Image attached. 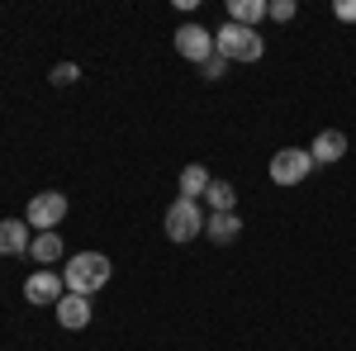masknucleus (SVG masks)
<instances>
[{
	"instance_id": "nucleus-8",
	"label": "nucleus",
	"mask_w": 356,
	"mask_h": 351,
	"mask_svg": "<svg viewBox=\"0 0 356 351\" xmlns=\"http://www.w3.org/2000/svg\"><path fill=\"white\" fill-rule=\"evenodd\" d=\"M33 247V228L24 218H0V256H29Z\"/></svg>"
},
{
	"instance_id": "nucleus-1",
	"label": "nucleus",
	"mask_w": 356,
	"mask_h": 351,
	"mask_svg": "<svg viewBox=\"0 0 356 351\" xmlns=\"http://www.w3.org/2000/svg\"><path fill=\"white\" fill-rule=\"evenodd\" d=\"M110 275H114V266H110L105 252H76V256L62 266L67 290H72V295H86V299H95V290H105Z\"/></svg>"
},
{
	"instance_id": "nucleus-9",
	"label": "nucleus",
	"mask_w": 356,
	"mask_h": 351,
	"mask_svg": "<svg viewBox=\"0 0 356 351\" xmlns=\"http://www.w3.org/2000/svg\"><path fill=\"white\" fill-rule=\"evenodd\" d=\"M309 157H314V166H332L347 157V133L342 129H323V133L309 142Z\"/></svg>"
},
{
	"instance_id": "nucleus-7",
	"label": "nucleus",
	"mask_w": 356,
	"mask_h": 351,
	"mask_svg": "<svg viewBox=\"0 0 356 351\" xmlns=\"http://www.w3.org/2000/svg\"><path fill=\"white\" fill-rule=\"evenodd\" d=\"M67 295V280H62V270H33L24 280V299L29 304H53L57 309V299Z\"/></svg>"
},
{
	"instance_id": "nucleus-18",
	"label": "nucleus",
	"mask_w": 356,
	"mask_h": 351,
	"mask_svg": "<svg viewBox=\"0 0 356 351\" xmlns=\"http://www.w3.org/2000/svg\"><path fill=\"white\" fill-rule=\"evenodd\" d=\"M223 72H228V57H219V53L200 67V76H204V81H223Z\"/></svg>"
},
{
	"instance_id": "nucleus-16",
	"label": "nucleus",
	"mask_w": 356,
	"mask_h": 351,
	"mask_svg": "<svg viewBox=\"0 0 356 351\" xmlns=\"http://www.w3.org/2000/svg\"><path fill=\"white\" fill-rule=\"evenodd\" d=\"M295 15H300L295 0H266V19H275V24H290Z\"/></svg>"
},
{
	"instance_id": "nucleus-19",
	"label": "nucleus",
	"mask_w": 356,
	"mask_h": 351,
	"mask_svg": "<svg viewBox=\"0 0 356 351\" xmlns=\"http://www.w3.org/2000/svg\"><path fill=\"white\" fill-rule=\"evenodd\" d=\"M332 15H337L342 24H356V0H337V5H332Z\"/></svg>"
},
{
	"instance_id": "nucleus-2",
	"label": "nucleus",
	"mask_w": 356,
	"mask_h": 351,
	"mask_svg": "<svg viewBox=\"0 0 356 351\" xmlns=\"http://www.w3.org/2000/svg\"><path fill=\"white\" fill-rule=\"evenodd\" d=\"M214 53L228 57V62H261L266 53V38L257 28H243V24H223L214 33Z\"/></svg>"
},
{
	"instance_id": "nucleus-5",
	"label": "nucleus",
	"mask_w": 356,
	"mask_h": 351,
	"mask_svg": "<svg viewBox=\"0 0 356 351\" xmlns=\"http://www.w3.org/2000/svg\"><path fill=\"white\" fill-rule=\"evenodd\" d=\"M266 171H271L275 186H300V181H309V171H314V157H309V147H280Z\"/></svg>"
},
{
	"instance_id": "nucleus-17",
	"label": "nucleus",
	"mask_w": 356,
	"mask_h": 351,
	"mask_svg": "<svg viewBox=\"0 0 356 351\" xmlns=\"http://www.w3.org/2000/svg\"><path fill=\"white\" fill-rule=\"evenodd\" d=\"M76 76H81V67H76V62H57L53 72H48V81H53V85H72Z\"/></svg>"
},
{
	"instance_id": "nucleus-6",
	"label": "nucleus",
	"mask_w": 356,
	"mask_h": 351,
	"mask_svg": "<svg viewBox=\"0 0 356 351\" xmlns=\"http://www.w3.org/2000/svg\"><path fill=\"white\" fill-rule=\"evenodd\" d=\"M176 53L186 57V62H195V67H204L214 57V33L204 24H195V19H186V24L176 28Z\"/></svg>"
},
{
	"instance_id": "nucleus-4",
	"label": "nucleus",
	"mask_w": 356,
	"mask_h": 351,
	"mask_svg": "<svg viewBox=\"0 0 356 351\" xmlns=\"http://www.w3.org/2000/svg\"><path fill=\"white\" fill-rule=\"evenodd\" d=\"M67 218V195L62 190H43V195H33L24 209V223L33 233H57V223Z\"/></svg>"
},
{
	"instance_id": "nucleus-14",
	"label": "nucleus",
	"mask_w": 356,
	"mask_h": 351,
	"mask_svg": "<svg viewBox=\"0 0 356 351\" xmlns=\"http://www.w3.org/2000/svg\"><path fill=\"white\" fill-rule=\"evenodd\" d=\"M261 19H266V0H228V24L257 28Z\"/></svg>"
},
{
	"instance_id": "nucleus-3",
	"label": "nucleus",
	"mask_w": 356,
	"mask_h": 351,
	"mask_svg": "<svg viewBox=\"0 0 356 351\" xmlns=\"http://www.w3.org/2000/svg\"><path fill=\"white\" fill-rule=\"evenodd\" d=\"M204 209H200V199H171L162 214V228L171 243H195L200 233H204Z\"/></svg>"
},
{
	"instance_id": "nucleus-15",
	"label": "nucleus",
	"mask_w": 356,
	"mask_h": 351,
	"mask_svg": "<svg viewBox=\"0 0 356 351\" xmlns=\"http://www.w3.org/2000/svg\"><path fill=\"white\" fill-rule=\"evenodd\" d=\"M209 181H214V176H209L200 162H191L186 171H181V199H200V195L209 190Z\"/></svg>"
},
{
	"instance_id": "nucleus-11",
	"label": "nucleus",
	"mask_w": 356,
	"mask_h": 351,
	"mask_svg": "<svg viewBox=\"0 0 356 351\" xmlns=\"http://www.w3.org/2000/svg\"><path fill=\"white\" fill-rule=\"evenodd\" d=\"M238 233H243V218L238 214H209L204 218V238H209V243L228 247V243H238Z\"/></svg>"
},
{
	"instance_id": "nucleus-12",
	"label": "nucleus",
	"mask_w": 356,
	"mask_h": 351,
	"mask_svg": "<svg viewBox=\"0 0 356 351\" xmlns=\"http://www.w3.org/2000/svg\"><path fill=\"white\" fill-rule=\"evenodd\" d=\"M29 261H38V270H53L57 261H62V238H57V233H33Z\"/></svg>"
},
{
	"instance_id": "nucleus-13",
	"label": "nucleus",
	"mask_w": 356,
	"mask_h": 351,
	"mask_svg": "<svg viewBox=\"0 0 356 351\" xmlns=\"http://www.w3.org/2000/svg\"><path fill=\"white\" fill-rule=\"evenodd\" d=\"M204 199H209V214H238V186L233 181H209V190H204Z\"/></svg>"
},
{
	"instance_id": "nucleus-10",
	"label": "nucleus",
	"mask_w": 356,
	"mask_h": 351,
	"mask_svg": "<svg viewBox=\"0 0 356 351\" xmlns=\"http://www.w3.org/2000/svg\"><path fill=\"white\" fill-rule=\"evenodd\" d=\"M53 313H57V323L67 327V332H81V327L90 323V299H86V295H72V290H67V295L57 299Z\"/></svg>"
}]
</instances>
